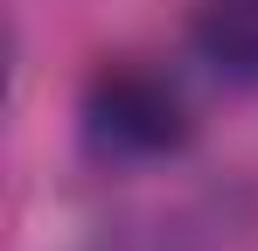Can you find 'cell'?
<instances>
[{
    "label": "cell",
    "instance_id": "1",
    "mask_svg": "<svg viewBox=\"0 0 258 251\" xmlns=\"http://www.w3.org/2000/svg\"><path fill=\"white\" fill-rule=\"evenodd\" d=\"M91 133L105 140V147H174L181 140V105H174V91H161L154 77H140V70H119V77H105L91 91Z\"/></svg>",
    "mask_w": 258,
    "mask_h": 251
},
{
    "label": "cell",
    "instance_id": "2",
    "mask_svg": "<svg viewBox=\"0 0 258 251\" xmlns=\"http://www.w3.org/2000/svg\"><path fill=\"white\" fill-rule=\"evenodd\" d=\"M196 49L216 77L258 84V0H196Z\"/></svg>",
    "mask_w": 258,
    "mask_h": 251
}]
</instances>
